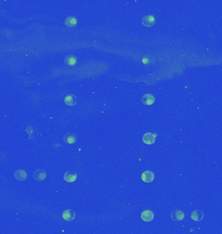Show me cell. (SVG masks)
I'll return each instance as SVG.
<instances>
[{
	"mask_svg": "<svg viewBox=\"0 0 222 234\" xmlns=\"http://www.w3.org/2000/svg\"><path fill=\"white\" fill-rule=\"evenodd\" d=\"M142 23L146 27H152L155 23V17L152 15L145 16L142 20Z\"/></svg>",
	"mask_w": 222,
	"mask_h": 234,
	"instance_id": "1",
	"label": "cell"
},
{
	"mask_svg": "<svg viewBox=\"0 0 222 234\" xmlns=\"http://www.w3.org/2000/svg\"><path fill=\"white\" fill-rule=\"evenodd\" d=\"M155 175L154 173L152 171L147 170L142 173V179L146 183H151L154 180Z\"/></svg>",
	"mask_w": 222,
	"mask_h": 234,
	"instance_id": "2",
	"label": "cell"
},
{
	"mask_svg": "<svg viewBox=\"0 0 222 234\" xmlns=\"http://www.w3.org/2000/svg\"><path fill=\"white\" fill-rule=\"evenodd\" d=\"M154 213L150 210H145L141 213V219L145 222H151L154 219Z\"/></svg>",
	"mask_w": 222,
	"mask_h": 234,
	"instance_id": "3",
	"label": "cell"
},
{
	"mask_svg": "<svg viewBox=\"0 0 222 234\" xmlns=\"http://www.w3.org/2000/svg\"><path fill=\"white\" fill-rule=\"evenodd\" d=\"M184 217V213L179 210H175L172 212L171 218L175 221H181Z\"/></svg>",
	"mask_w": 222,
	"mask_h": 234,
	"instance_id": "4",
	"label": "cell"
},
{
	"mask_svg": "<svg viewBox=\"0 0 222 234\" xmlns=\"http://www.w3.org/2000/svg\"><path fill=\"white\" fill-rule=\"evenodd\" d=\"M77 59L75 55H69L65 58V64L67 66H74L77 65Z\"/></svg>",
	"mask_w": 222,
	"mask_h": 234,
	"instance_id": "5",
	"label": "cell"
},
{
	"mask_svg": "<svg viewBox=\"0 0 222 234\" xmlns=\"http://www.w3.org/2000/svg\"><path fill=\"white\" fill-rule=\"evenodd\" d=\"M142 141L146 144H153L155 142V136L152 133H146L142 137Z\"/></svg>",
	"mask_w": 222,
	"mask_h": 234,
	"instance_id": "6",
	"label": "cell"
},
{
	"mask_svg": "<svg viewBox=\"0 0 222 234\" xmlns=\"http://www.w3.org/2000/svg\"><path fill=\"white\" fill-rule=\"evenodd\" d=\"M77 97L74 94H68L65 98V103L67 106H74L77 103Z\"/></svg>",
	"mask_w": 222,
	"mask_h": 234,
	"instance_id": "7",
	"label": "cell"
},
{
	"mask_svg": "<svg viewBox=\"0 0 222 234\" xmlns=\"http://www.w3.org/2000/svg\"><path fill=\"white\" fill-rule=\"evenodd\" d=\"M141 100L142 103L147 106H149V105H152L153 103H154L155 99L153 95L150 94H146L144 95L142 98Z\"/></svg>",
	"mask_w": 222,
	"mask_h": 234,
	"instance_id": "8",
	"label": "cell"
},
{
	"mask_svg": "<svg viewBox=\"0 0 222 234\" xmlns=\"http://www.w3.org/2000/svg\"><path fill=\"white\" fill-rule=\"evenodd\" d=\"M75 213L72 210H66L63 213V218L66 221H72L75 219Z\"/></svg>",
	"mask_w": 222,
	"mask_h": 234,
	"instance_id": "9",
	"label": "cell"
},
{
	"mask_svg": "<svg viewBox=\"0 0 222 234\" xmlns=\"http://www.w3.org/2000/svg\"><path fill=\"white\" fill-rule=\"evenodd\" d=\"M64 179L69 183L74 182L77 179V174L73 171H68L64 175Z\"/></svg>",
	"mask_w": 222,
	"mask_h": 234,
	"instance_id": "10",
	"label": "cell"
},
{
	"mask_svg": "<svg viewBox=\"0 0 222 234\" xmlns=\"http://www.w3.org/2000/svg\"><path fill=\"white\" fill-rule=\"evenodd\" d=\"M76 140H77V137L74 133H66L64 136V141L66 144H74L76 142Z\"/></svg>",
	"mask_w": 222,
	"mask_h": 234,
	"instance_id": "11",
	"label": "cell"
},
{
	"mask_svg": "<svg viewBox=\"0 0 222 234\" xmlns=\"http://www.w3.org/2000/svg\"><path fill=\"white\" fill-rule=\"evenodd\" d=\"M203 217L204 214L201 210H196L191 214V218L194 221H201Z\"/></svg>",
	"mask_w": 222,
	"mask_h": 234,
	"instance_id": "12",
	"label": "cell"
},
{
	"mask_svg": "<svg viewBox=\"0 0 222 234\" xmlns=\"http://www.w3.org/2000/svg\"><path fill=\"white\" fill-rule=\"evenodd\" d=\"M77 22L76 18H74V17H72V16L67 17L66 20H65V25L66 26V27L70 28L75 27L76 25H77Z\"/></svg>",
	"mask_w": 222,
	"mask_h": 234,
	"instance_id": "13",
	"label": "cell"
},
{
	"mask_svg": "<svg viewBox=\"0 0 222 234\" xmlns=\"http://www.w3.org/2000/svg\"><path fill=\"white\" fill-rule=\"evenodd\" d=\"M33 177L37 181H42L46 178V173L40 169H39L34 172Z\"/></svg>",
	"mask_w": 222,
	"mask_h": 234,
	"instance_id": "14",
	"label": "cell"
},
{
	"mask_svg": "<svg viewBox=\"0 0 222 234\" xmlns=\"http://www.w3.org/2000/svg\"><path fill=\"white\" fill-rule=\"evenodd\" d=\"M14 178L19 181H23L27 178V173L23 170H18L14 173Z\"/></svg>",
	"mask_w": 222,
	"mask_h": 234,
	"instance_id": "15",
	"label": "cell"
}]
</instances>
